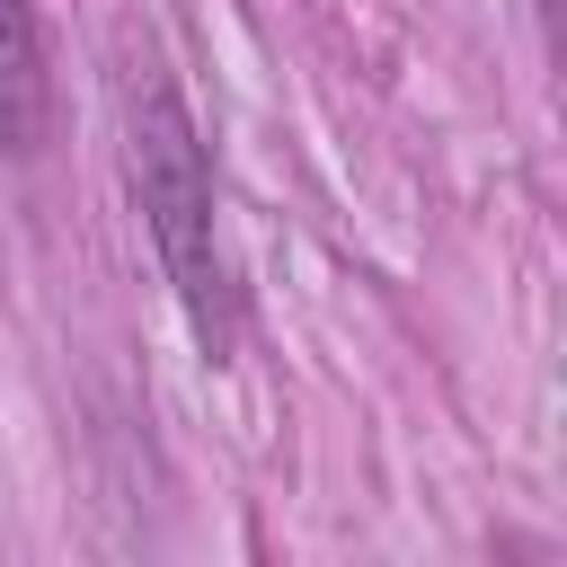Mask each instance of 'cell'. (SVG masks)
Returning <instances> with one entry per match:
<instances>
[{"instance_id":"obj_1","label":"cell","mask_w":567,"mask_h":567,"mask_svg":"<svg viewBox=\"0 0 567 567\" xmlns=\"http://www.w3.org/2000/svg\"><path fill=\"white\" fill-rule=\"evenodd\" d=\"M124 186H133V213L151 230V257H159L186 328L221 363L239 337V301H230L221 239H213V159H204V133L159 62H142L124 80Z\"/></svg>"},{"instance_id":"obj_2","label":"cell","mask_w":567,"mask_h":567,"mask_svg":"<svg viewBox=\"0 0 567 567\" xmlns=\"http://www.w3.org/2000/svg\"><path fill=\"white\" fill-rule=\"evenodd\" d=\"M53 133V80H44V35L27 0H0V151L35 159Z\"/></svg>"}]
</instances>
